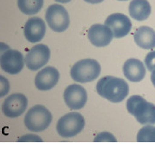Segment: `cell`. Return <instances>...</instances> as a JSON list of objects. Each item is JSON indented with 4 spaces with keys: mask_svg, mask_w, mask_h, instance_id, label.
I'll use <instances>...</instances> for the list:
<instances>
[{
    "mask_svg": "<svg viewBox=\"0 0 155 144\" xmlns=\"http://www.w3.org/2000/svg\"><path fill=\"white\" fill-rule=\"evenodd\" d=\"M101 72L99 63L93 59H85L76 62L71 69V77L78 83H88L98 79Z\"/></svg>",
    "mask_w": 155,
    "mask_h": 144,
    "instance_id": "3957f363",
    "label": "cell"
},
{
    "mask_svg": "<svg viewBox=\"0 0 155 144\" xmlns=\"http://www.w3.org/2000/svg\"><path fill=\"white\" fill-rule=\"evenodd\" d=\"M151 12L152 8L147 0H132L129 5V14L137 21L147 20Z\"/></svg>",
    "mask_w": 155,
    "mask_h": 144,
    "instance_id": "e0dca14e",
    "label": "cell"
},
{
    "mask_svg": "<svg viewBox=\"0 0 155 144\" xmlns=\"http://www.w3.org/2000/svg\"><path fill=\"white\" fill-rule=\"evenodd\" d=\"M10 92V82L5 77L0 75V98L5 97Z\"/></svg>",
    "mask_w": 155,
    "mask_h": 144,
    "instance_id": "7402d4cb",
    "label": "cell"
},
{
    "mask_svg": "<svg viewBox=\"0 0 155 144\" xmlns=\"http://www.w3.org/2000/svg\"><path fill=\"white\" fill-rule=\"evenodd\" d=\"M63 96L66 106L71 110L83 108L87 101V93L85 89L78 84H71L67 86Z\"/></svg>",
    "mask_w": 155,
    "mask_h": 144,
    "instance_id": "30bf717a",
    "label": "cell"
},
{
    "mask_svg": "<svg viewBox=\"0 0 155 144\" xmlns=\"http://www.w3.org/2000/svg\"><path fill=\"white\" fill-rule=\"evenodd\" d=\"M18 142H42V139L39 136H36V135H32V134H30V135H25L24 136L20 137L18 139Z\"/></svg>",
    "mask_w": 155,
    "mask_h": 144,
    "instance_id": "603a6c76",
    "label": "cell"
},
{
    "mask_svg": "<svg viewBox=\"0 0 155 144\" xmlns=\"http://www.w3.org/2000/svg\"><path fill=\"white\" fill-rule=\"evenodd\" d=\"M94 142H116L117 140L109 132H102L99 134L93 140Z\"/></svg>",
    "mask_w": 155,
    "mask_h": 144,
    "instance_id": "ffe728a7",
    "label": "cell"
},
{
    "mask_svg": "<svg viewBox=\"0 0 155 144\" xmlns=\"http://www.w3.org/2000/svg\"><path fill=\"white\" fill-rule=\"evenodd\" d=\"M127 109L142 125L155 124V105L146 101L142 96H131L127 101Z\"/></svg>",
    "mask_w": 155,
    "mask_h": 144,
    "instance_id": "7a4b0ae2",
    "label": "cell"
},
{
    "mask_svg": "<svg viewBox=\"0 0 155 144\" xmlns=\"http://www.w3.org/2000/svg\"><path fill=\"white\" fill-rule=\"evenodd\" d=\"M87 36L92 45L97 47H105L112 42L113 39L111 29L101 24L92 25L88 29Z\"/></svg>",
    "mask_w": 155,
    "mask_h": 144,
    "instance_id": "7c38bea8",
    "label": "cell"
},
{
    "mask_svg": "<svg viewBox=\"0 0 155 144\" xmlns=\"http://www.w3.org/2000/svg\"><path fill=\"white\" fill-rule=\"evenodd\" d=\"M44 5V0H18V7L25 15L37 14Z\"/></svg>",
    "mask_w": 155,
    "mask_h": 144,
    "instance_id": "ac0fdd59",
    "label": "cell"
},
{
    "mask_svg": "<svg viewBox=\"0 0 155 144\" xmlns=\"http://www.w3.org/2000/svg\"><path fill=\"white\" fill-rule=\"evenodd\" d=\"M138 142H155V127L144 126L137 135Z\"/></svg>",
    "mask_w": 155,
    "mask_h": 144,
    "instance_id": "d6986e66",
    "label": "cell"
},
{
    "mask_svg": "<svg viewBox=\"0 0 155 144\" xmlns=\"http://www.w3.org/2000/svg\"><path fill=\"white\" fill-rule=\"evenodd\" d=\"M135 43L142 49L149 50L155 47V31L149 26H140L134 34Z\"/></svg>",
    "mask_w": 155,
    "mask_h": 144,
    "instance_id": "2e32d148",
    "label": "cell"
},
{
    "mask_svg": "<svg viewBox=\"0 0 155 144\" xmlns=\"http://www.w3.org/2000/svg\"><path fill=\"white\" fill-rule=\"evenodd\" d=\"M51 113L43 105H36L30 108L24 120L26 129L34 133L45 130L51 125Z\"/></svg>",
    "mask_w": 155,
    "mask_h": 144,
    "instance_id": "277c9868",
    "label": "cell"
},
{
    "mask_svg": "<svg viewBox=\"0 0 155 144\" xmlns=\"http://www.w3.org/2000/svg\"><path fill=\"white\" fill-rule=\"evenodd\" d=\"M96 90L102 98L113 103H119L127 98L129 94V86L121 78L105 76L99 79Z\"/></svg>",
    "mask_w": 155,
    "mask_h": 144,
    "instance_id": "6da1fadb",
    "label": "cell"
},
{
    "mask_svg": "<svg viewBox=\"0 0 155 144\" xmlns=\"http://www.w3.org/2000/svg\"><path fill=\"white\" fill-rule=\"evenodd\" d=\"M105 25L111 29L113 37L120 39L126 37L131 32L132 22L127 15L113 13L107 17Z\"/></svg>",
    "mask_w": 155,
    "mask_h": 144,
    "instance_id": "8fae6325",
    "label": "cell"
},
{
    "mask_svg": "<svg viewBox=\"0 0 155 144\" xmlns=\"http://www.w3.org/2000/svg\"><path fill=\"white\" fill-rule=\"evenodd\" d=\"M145 64L148 71L153 72L155 70V51L148 52L145 58Z\"/></svg>",
    "mask_w": 155,
    "mask_h": 144,
    "instance_id": "44dd1931",
    "label": "cell"
},
{
    "mask_svg": "<svg viewBox=\"0 0 155 144\" xmlns=\"http://www.w3.org/2000/svg\"><path fill=\"white\" fill-rule=\"evenodd\" d=\"M45 21L52 31L63 32L70 25V16L64 6L54 4L50 5L46 10Z\"/></svg>",
    "mask_w": 155,
    "mask_h": 144,
    "instance_id": "8992f818",
    "label": "cell"
},
{
    "mask_svg": "<svg viewBox=\"0 0 155 144\" xmlns=\"http://www.w3.org/2000/svg\"><path fill=\"white\" fill-rule=\"evenodd\" d=\"M59 80V72L53 66H46L37 73L34 79L36 87L40 91H49L56 86Z\"/></svg>",
    "mask_w": 155,
    "mask_h": 144,
    "instance_id": "4fadbf2b",
    "label": "cell"
},
{
    "mask_svg": "<svg viewBox=\"0 0 155 144\" xmlns=\"http://www.w3.org/2000/svg\"><path fill=\"white\" fill-rule=\"evenodd\" d=\"M119 1H127V0H119Z\"/></svg>",
    "mask_w": 155,
    "mask_h": 144,
    "instance_id": "83f0119b",
    "label": "cell"
},
{
    "mask_svg": "<svg viewBox=\"0 0 155 144\" xmlns=\"http://www.w3.org/2000/svg\"><path fill=\"white\" fill-rule=\"evenodd\" d=\"M146 67L140 59H129L123 65V73L132 82H140L146 76Z\"/></svg>",
    "mask_w": 155,
    "mask_h": 144,
    "instance_id": "9a60e30c",
    "label": "cell"
},
{
    "mask_svg": "<svg viewBox=\"0 0 155 144\" xmlns=\"http://www.w3.org/2000/svg\"><path fill=\"white\" fill-rule=\"evenodd\" d=\"M9 49H10V46L8 45L7 44L4 43V42H0V58Z\"/></svg>",
    "mask_w": 155,
    "mask_h": 144,
    "instance_id": "cb8c5ba5",
    "label": "cell"
},
{
    "mask_svg": "<svg viewBox=\"0 0 155 144\" xmlns=\"http://www.w3.org/2000/svg\"><path fill=\"white\" fill-rule=\"evenodd\" d=\"M151 80H152V83L153 84V86L155 87V70L152 72V75H151Z\"/></svg>",
    "mask_w": 155,
    "mask_h": 144,
    "instance_id": "484cf974",
    "label": "cell"
},
{
    "mask_svg": "<svg viewBox=\"0 0 155 144\" xmlns=\"http://www.w3.org/2000/svg\"><path fill=\"white\" fill-rule=\"evenodd\" d=\"M85 126L84 116L77 112H71L62 116L58 121L56 129L60 136L70 138L81 133Z\"/></svg>",
    "mask_w": 155,
    "mask_h": 144,
    "instance_id": "5b68a950",
    "label": "cell"
},
{
    "mask_svg": "<svg viewBox=\"0 0 155 144\" xmlns=\"http://www.w3.org/2000/svg\"><path fill=\"white\" fill-rule=\"evenodd\" d=\"M51 58L50 48L44 44H38L31 48L25 57V64L31 71H38L45 65Z\"/></svg>",
    "mask_w": 155,
    "mask_h": 144,
    "instance_id": "52a82bcc",
    "label": "cell"
},
{
    "mask_svg": "<svg viewBox=\"0 0 155 144\" xmlns=\"http://www.w3.org/2000/svg\"><path fill=\"white\" fill-rule=\"evenodd\" d=\"M58 3H60V4H66V3H69L71 0H55Z\"/></svg>",
    "mask_w": 155,
    "mask_h": 144,
    "instance_id": "4316f807",
    "label": "cell"
},
{
    "mask_svg": "<svg viewBox=\"0 0 155 144\" xmlns=\"http://www.w3.org/2000/svg\"><path fill=\"white\" fill-rule=\"evenodd\" d=\"M45 23L38 17H32L25 24L24 35L30 43L40 42L45 37Z\"/></svg>",
    "mask_w": 155,
    "mask_h": 144,
    "instance_id": "5bb4252c",
    "label": "cell"
},
{
    "mask_svg": "<svg viewBox=\"0 0 155 144\" xmlns=\"http://www.w3.org/2000/svg\"><path fill=\"white\" fill-rule=\"evenodd\" d=\"M28 106V100L23 94H13L6 98L2 105V112L8 118L14 119L22 115Z\"/></svg>",
    "mask_w": 155,
    "mask_h": 144,
    "instance_id": "ba28073f",
    "label": "cell"
},
{
    "mask_svg": "<svg viewBox=\"0 0 155 144\" xmlns=\"http://www.w3.org/2000/svg\"><path fill=\"white\" fill-rule=\"evenodd\" d=\"M25 66V58L18 50L9 49L0 58V67L4 72L15 75L21 72Z\"/></svg>",
    "mask_w": 155,
    "mask_h": 144,
    "instance_id": "9c48e42d",
    "label": "cell"
},
{
    "mask_svg": "<svg viewBox=\"0 0 155 144\" xmlns=\"http://www.w3.org/2000/svg\"><path fill=\"white\" fill-rule=\"evenodd\" d=\"M86 3H89V4H92V5H95V4H99L101 2H103L104 0H84Z\"/></svg>",
    "mask_w": 155,
    "mask_h": 144,
    "instance_id": "d4e9b609",
    "label": "cell"
}]
</instances>
